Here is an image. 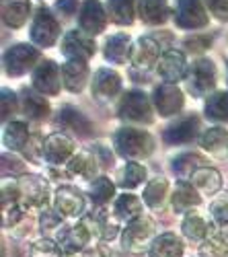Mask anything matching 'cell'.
I'll use <instances>...</instances> for the list:
<instances>
[{
    "label": "cell",
    "instance_id": "6",
    "mask_svg": "<svg viewBox=\"0 0 228 257\" xmlns=\"http://www.w3.org/2000/svg\"><path fill=\"white\" fill-rule=\"evenodd\" d=\"M29 37L33 44L41 46V48H50L54 46L58 37H60V23L56 21L54 13L46 7L37 9L35 17H33V23H31V31Z\"/></svg>",
    "mask_w": 228,
    "mask_h": 257
},
{
    "label": "cell",
    "instance_id": "27",
    "mask_svg": "<svg viewBox=\"0 0 228 257\" xmlns=\"http://www.w3.org/2000/svg\"><path fill=\"white\" fill-rule=\"evenodd\" d=\"M31 15L29 0H3V21L11 29H21Z\"/></svg>",
    "mask_w": 228,
    "mask_h": 257
},
{
    "label": "cell",
    "instance_id": "1",
    "mask_svg": "<svg viewBox=\"0 0 228 257\" xmlns=\"http://www.w3.org/2000/svg\"><path fill=\"white\" fill-rule=\"evenodd\" d=\"M113 146L123 159H146L154 151V140L146 130L134 125H123L113 134Z\"/></svg>",
    "mask_w": 228,
    "mask_h": 257
},
{
    "label": "cell",
    "instance_id": "16",
    "mask_svg": "<svg viewBox=\"0 0 228 257\" xmlns=\"http://www.w3.org/2000/svg\"><path fill=\"white\" fill-rule=\"evenodd\" d=\"M160 60V44L154 37H138V41L132 46V54H130V62L134 68L140 70H150L154 64H158Z\"/></svg>",
    "mask_w": 228,
    "mask_h": 257
},
{
    "label": "cell",
    "instance_id": "17",
    "mask_svg": "<svg viewBox=\"0 0 228 257\" xmlns=\"http://www.w3.org/2000/svg\"><path fill=\"white\" fill-rule=\"evenodd\" d=\"M78 25H80V31L89 33L91 37L105 31L107 13L101 7L99 0H87V3L82 5L80 13H78Z\"/></svg>",
    "mask_w": 228,
    "mask_h": 257
},
{
    "label": "cell",
    "instance_id": "33",
    "mask_svg": "<svg viewBox=\"0 0 228 257\" xmlns=\"http://www.w3.org/2000/svg\"><path fill=\"white\" fill-rule=\"evenodd\" d=\"M5 146L11 148V151H25V146L29 144L31 140V134H29V127L27 123L23 121H9L7 127H5Z\"/></svg>",
    "mask_w": 228,
    "mask_h": 257
},
{
    "label": "cell",
    "instance_id": "24",
    "mask_svg": "<svg viewBox=\"0 0 228 257\" xmlns=\"http://www.w3.org/2000/svg\"><path fill=\"white\" fill-rule=\"evenodd\" d=\"M99 161L93 153L78 151L68 163H66V173L72 177H82V179H97L99 173Z\"/></svg>",
    "mask_w": 228,
    "mask_h": 257
},
{
    "label": "cell",
    "instance_id": "34",
    "mask_svg": "<svg viewBox=\"0 0 228 257\" xmlns=\"http://www.w3.org/2000/svg\"><path fill=\"white\" fill-rule=\"evenodd\" d=\"M205 117L214 123H228V91H216L208 97Z\"/></svg>",
    "mask_w": 228,
    "mask_h": 257
},
{
    "label": "cell",
    "instance_id": "31",
    "mask_svg": "<svg viewBox=\"0 0 228 257\" xmlns=\"http://www.w3.org/2000/svg\"><path fill=\"white\" fill-rule=\"evenodd\" d=\"M138 15L142 19V23L146 25H162L169 17V5L167 0H140L138 5Z\"/></svg>",
    "mask_w": 228,
    "mask_h": 257
},
{
    "label": "cell",
    "instance_id": "15",
    "mask_svg": "<svg viewBox=\"0 0 228 257\" xmlns=\"http://www.w3.org/2000/svg\"><path fill=\"white\" fill-rule=\"evenodd\" d=\"M85 206H87V200L85 196L80 194L78 189L74 187H66L62 185L56 189L54 194V208L62 214V218H76L85 212Z\"/></svg>",
    "mask_w": 228,
    "mask_h": 257
},
{
    "label": "cell",
    "instance_id": "43",
    "mask_svg": "<svg viewBox=\"0 0 228 257\" xmlns=\"http://www.w3.org/2000/svg\"><path fill=\"white\" fill-rule=\"evenodd\" d=\"M210 216L216 224H228V191L210 204Z\"/></svg>",
    "mask_w": 228,
    "mask_h": 257
},
{
    "label": "cell",
    "instance_id": "4",
    "mask_svg": "<svg viewBox=\"0 0 228 257\" xmlns=\"http://www.w3.org/2000/svg\"><path fill=\"white\" fill-rule=\"evenodd\" d=\"M17 185H19V194H21L19 206H23L25 210H29V208L46 210L48 208L52 196H50V185L44 177L27 173L17 181Z\"/></svg>",
    "mask_w": 228,
    "mask_h": 257
},
{
    "label": "cell",
    "instance_id": "50",
    "mask_svg": "<svg viewBox=\"0 0 228 257\" xmlns=\"http://www.w3.org/2000/svg\"><path fill=\"white\" fill-rule=\"evenodd\" d=\"M76 257H101V253L99 251H87V253H80Z\"/></svg>",
    "mask_w": 228,
    "mask_h": 257
},
{
    "label": "cell",
    "instance_id": "7",
    "mask_svg": "<svg viewBox=\"0 0 228 257\" xmlns=\"http://www.w3.org/2000/svg\"><path fill=\"white\" fill-rule=\"evenodd\" d=\"M41 60L39 50H35L29 44H19L7 50L5 54V70L11 76H23L27 74L35 64Z\"/></svg>",
    "mask_w": 228,
    "mask_h": 257
},
{
    "label": "cell",
    "instance_id": "12",
    "mask_svg": "<svg viewBox=\"0 0 228 257\" xmlns=\"http://www.w3.org/2000/svg\"><path fill=\"white\" fill-rule=\"evenodd\" d=\"M152 103H154V109L162 115V117H169L175 115L183 109L185 105V97L183 91L177 87V84H158L152 93Z\"/></svg>",
    "mask_w": 228,
    "mask_h": 257
},
{
    "label": "cell",
    "instance_id": "2",
    "mask_svg": "<svg viewBox=\"0 0 228 257\" xmlns=\"http://www.w3.org/2000/svg\"><path fill=\"white\" fill-rule=\"evenodd\" d=\"M119 117L128 125H150L154 119L150 97L142 91H130L121 99Z\"/></svg>",
    "mask_w": 228,
    "mask_h": 257
},
{
    "label": "cell",
    "instance_id": "49",
    "mask_svg": "<svg viewBox=\"0 0 228 257\" xmlns=\"http://www.w3.org/2000/svg\"><path fill=\"white\" fill-rule=\"evenodd\" d=\"M56 11L64 17H72L78 11V0H56Z\"/></svg>",
    "mask_w": 228,
    "mask_h": 257
},
{
    "label": "cell",
    "instance_id": "38",
    "mask_svg": "<svg viewBox=\"0 0 228 257\" xmlns=\"http://www.w3.org/2000/svg\"><path fill=\"white\" fill-rule=\"evenodd\" d=\"M201 167H208L205 165V159H201L199 155H181V157H175V161L171 163V169L175 171V175L181 177V181H185L187 177H191L197 169Z\"/></svg>",
    "mask_w": 228,
    "mask_h": 257
},
{
    "label": "cell",
    "instance_id": "44",
    "mask_svg": "<svg viewBox=\"0 0 228 257\" xmlns=\"http://www.w3.org/2000/svg\"><path fill=\"white\" fill-rule=\"evenodd\" d=\"M64 218H62V214L56 210V208H46L44 210V214H41V218H39V222H41V228L44 230H50V228H60Z\"/></svg>",
    "mask_w": 228,
    "mask_h": 257
},
{
    "label": "cell",
    "instance_id": "3",
    "mask_svg": "<svg viewBox=\"0 0 228 257\" xmlns=\"http://www.w3.org/2000/svg\"><path fill=\"white\" fill-rule=\"evenodd\" d=\"M154 220L150 216H138L136 220H132L130 224H126V228L121 230V245L130 253H142L144 249H150L154 237Z\"/></svg>",
    "mask_w": 228,
    "mask_h": 257
},
{
    "label": "cell",
    "instance_id": "35",
    "mask_svg": "<svg viewBox=\"0 0 228 257\" xmlns=\"http://www.w3.org/2000/svg\"><path fill=\"white\" fill-rule=\"evenodd\" d=\"M167 198H169V181L164 177H154L144 189V202L152 210H162Z\"/></svg>",
    "mask_w": 228,
    "mask_h": 257
},
{
    "label": "cell",
    "instance_id": "47",
    "mask_svg": "<svg viewBox=\"0 0 228 257\" xmlns=\"http://www.w3.org/2000/svg\"><path fill=\"white\" fill-rule=\"evenodd\" d=\"M91 151H93V155L97 157V161H99V165H101L103 169L113 167V153H111L109 146H105V144H95Z\"/></svg>",
    "mask_w": 228,
    "mask_h": 257
},
{
    "label": "cell",
    "instance_id": "37",
    "mask_svg": "<svg viewBox=\"0 0 228 257\" xmlns=\"http://www.w3.org/2000/svg\"><path fill=\"white\" fill-rule=\"evenodd\" d=\"M146 179V167H142L136 161H130L123 165V169L117 173V185L123 189H134Z\"/></svg>",
    "mask_w": 228,
    "mask_h": 257
},
{
    "label": "cell",
    "instance_id": "29",
    "mask_svg": "<svg viewBox=\"0 0 228 257\" xmlns=\"http://www.w3.org/2000/svg\"><path fill=\"white\" fill-rule=\"evenodd\" d=\"M183 241L173 232H164L156 237L148 249V257H183Z\"/></svg>",
    "mask_w": 228,
    "mask_h": 257
},
{
    "label": "cell",
    "instance_id": "42",
    "mask_svg": "<svg viewBox=\"0 0 228 257\" xmlns=\"http://www.w3.org/2000/svg\"><path fill=\"white\" fill-rule=\"evenodd\" d=\"M3 175L5 177H17V175H27V165L23 159L15 157L13 153L3 155Z\"/></svg>",
    "mask_w": 228,
    "mask_h": 257
},
{
    "label": "cell",
    "instance_id": "10",
    "mask_svg": "<svg viewBox=\"0 0 228 257\" xmlns=\"http://www.w3.org/2000/svg\"><path fill=\"white\" fill-rule=\"evenodd\" d=\"M64 82H62V68L52 60H41L39 66L33 72V89L41 95L54 97L62 91Z\"/></svg>",
    "mask_w": 228,
    "mask_h": 257
},
{
    "label": "cell",
    "instance_id": "36",
    "mask_svg": "<svg viewBox=\"0 0 228 257\" xmlns=\"http://www.w3.org/2000/svg\"><path fill=\"white\" fill-rule=\"evenodd\" d=\"M115 196V185L109 177H97L89 187V198L95 204V208H105L111 198Z\"/></svg>",
    "mask_w": 228,
    "mask_h": 257
},
{
    "label": "cell",
    "instance_id": "39",
    "mask_svg": "<svg viewBox=\"0 0 228 257\" xmlns=\"http://www.w3.org/2000/svg\"><path fill=\"white\" fill-rule=\"evenodd\" d=\"M136 0H107V15L117 25H130L134 21Z\"/></svg>",
    "mask_w": 228,
    "mask_h": 257
},
{
    "label": "cell",
    "instance_id": "5",
    "mask_svg": "<svg viewBox=\"0 0 228 257\" xmlns=\"http://www.w3.org/2000/svg\"><path fill=\"white\" fill-rule=\"evenodd\" d=\"M185 87L193 97H201L216 87V66L208 58L195 60L185 76Z\"/></svg>",
    "mask_w": 228,
    "mask_h": 257
},
{
    "label": "cell",
    "instance_id": "48",
    "mask_svg": "<svg viewBox=\"0 0 228 257\" xmlns=\"http://www.w3.org/2000/svg\"><path fill=\"white\" fill-rule=\"evenodd\" d=\"M205 9L216 19L228 21V0H205Z\"/></svg>",
    "mask_w": 228,
    "mask_h": 257
},
{
    "label": "cell",
    "instance_id": "46",
    "mask_svg": "<svg viewBox=\"0 0 228 257\" xmlns=\"http://www.w3.org/2000/svg\"><path fill=\"white\" fill-rule=\"evenodd\" d=\"M17 109H19V101H17V97L13 95V91L5 89V91H3V119L9 121V119L17 113Z\"/></svg>",
    "mask_w": 228,
    "mask_h": 257
},
{
    "label": "cell",
    "instance_id": "20",
    "mask_svg": "<svg viewBox=\"0 0 228 257\" xmlns=\"http://www.w3.org/2000/svg\"><path fill=\"white\" fill-rule=\"evenodd\" d=\"M21 109L23 115L31 121H44L50 115V103L46 95L37 93L35 89H21Z\"/></svg>",
    "mask_w": 228,
    "mask_h": 257
},
{
    "label": "cell",
    "instance_id": "11",
    "mask_svg": "<svg viewBox=\"0 0 228 257\" xmlns=\"http://www.w3.org/2000/svg\"><path fill=\"white\" fill-rule=\"evenodd\" d=\"M62 54H64L68 60H80V62H89L95 52H97V44L95 39L85 33V31H70L64 35L62 39V46H60Z\"/></svg>",
    "mask_w": 228,
    "mask_h": 257
},
{
    "label": "cell",
    "instance_id": "9",
    "mask_svg": "<svg viewBox=\"0 0 228 257\" xmlns=\"http://www.w3.org/2000/svg\"><path fill=\"white\" fill-rule=\"evenodd\" d=\"M93 239V232L89 230V226L85 222H74V224H62L56 232V241L58 245L62 247L66 255H72V253H78L82 251L89 241Z\"/></svg>",
    "mask_w": 228,
    "mask_h": 257
},
{
    "label": "cell",
    "instance_id": "41",
    "mask_svg": "<svg viewBox=\"0 0 228 257\" xmlns=\"http://www.w3.org/2000/svg\"><path fill=\"white\" fill-rule=\"evenodd\" d=\"M29 255H31V257H64L66 253L62 251V247L58 245V241L39 239V241H33V243H31Z\"/></svg>",
    "mask_w": 228,
    "mask_h": 257
},
{
    "label": "cell",
    "instance_id": "18",
    "mask_svg": "<svg viewBox=\"0 0 228 257\" xmlns=\"http://www.w3.org/2000/svg\"><path fill=\"white\" fill-rule=\"evenodd\" d=\"M91 91L97 101H111L121 91V76L111 68H99L93 76Z\"/></svg>",
    "mask_w": 228,
    "mask_h": 257
},
{
    "label": "cell",
    "instance_id": "22",
    "mask_svg": "<svg viewBox=\"0 0 228 257\" xmlns=\"http://www.w3.org/2000/svg\"><path fill=\"white\" fill-rule=\"evenodd\" d=\"M199 146L210 157H214L218 161L228 159V130L226 127H220V125L205 130L199 138Z\"/></svg>",
    "mask_w": 228,
    "mask_h": 257
},
{
    "label": "cell",
    "instance_id": "13",
    "mask_svg": "<svg viewBox=\"0 0 228 257\" xmlns=\"http://www.w3.org/2000/svg\"><path fill=\"white\" fill-rule=\"evenodd\" d=\"M76 155V146L74 142L62 132H56V134H50L46 140H44V157L50 165H66L72 157Z\"/></svg>",
    "mask_w": 228,
    "mask_h": 257
},
{
    "label": "cell",
    "instance_id": "21",
    "mask_svg": "<svg viewBox=\"0 0 228 257\" xmlns=\"http://www.w3.org/2000/svg\"><path fill=\"white\" fill-rule=\"evenodd\" d=\"M89 78V64L80 62V60H66L62 64V82H64V89L78 95L87 84Z\"/></svg>",
    "mask_w": 228,
    "mask_h": 257
},
{
    "label": "cell",
    "instance_id": "40",
    "mask_svg": "<svg viewBox=\"0 0 228 257\" xmlns=\"http://www.w3.org/2000/svg\"><path fill=\"white\" fill-rule=\"evenodd\" d=\"M199 253L201 257H228V241H224L214 228L212 237L203 241Z\"/></svg>",
    "mask_w": 228,
    "mask_h": 257
},
{
    "label": "cell",
    "instance_id": "30",
    "mask_svg": "<svg viewBox=\"0 0 228 257\" xmlns=\"http://www.w3.org/2000/svg\"><path fill=\"white\" fill-rule=\"evenodd\" d=\"M142 216V202L132 194H121L113 204V218L119 224H130Z\"/></svg>",
    "mask_w": 228,
    "mask_h": 257
},
{
    "label": "cell",
    "instance_id": "28",
    "mask_svg": "<svg viewBox=\"0 0 228 257\" xmlns=\"http://www.w3.org/2000/svg\"><path fill=\"white\" fill-rule=\"evenodd\" d=\"M189 183L199 191L201 196H216L222 187V177L216 169L212 167H201L189 177Z\"/></svg>",
    "mask_w": 228,
    "mask_h": 257
},
{
    "label": "cell",
    "instance_id": "8",
    "mask_svg": "<svg viewBox=\"0 0 228 257\" xmlns=\"http://www.w3.org/2000/svg\"><path fill=\"white\" fill-rule=\"evenodd\" d=\"M175 23L181 29H201L210 23L208 9L203 7L201 0H177Z\"/></svg>",
    "mask_w": 228,
    "mask_h": 257
},
{
    "label": "cell",
    "instance_id": "51",
    "mask_svg": "<svg viewBox=\"0 0 228 257\" xmlns=\"http://www.w3.org/2000/svg\"><path fill=\"white\" fill-rule=\"evenodd\" d=\"M226 68H228V62H226Z\"/></svg>",
    "mask_w": 228,
    "mask_h": 257
},
{
    "label": "cell",
    "instance_id": "14",
    "mask_svg": "<svg viewBox=\"0 0 228 257\" xmlns=\"http://www.w3.org/2000/svg\"><path fill=\"white\" fill-rule=\"evenodd\" d=\"M156 72L167 84H175L179 80H185L189 68H187V62H185L183 52L167 50L160 56V60L156 64Z\"/></svg>",
    "mask_w": 228,
    "mask_h": 257
},
{
    "label": "cell",
    "instance_id": "23",
    "mask_svg": "<svg viewBox=\"0 0 228 257\" xmlns=\"http://www.w3.org/2000/svg\"><path fill=\"white\" fill-rule=\"evenodd\" d=\"M201 202H203V196L189 181H179L175 191H173V198H171L173 210L179 214L181 212H193L197 206H201Z\"/></svg>",
    "mask_w": 228,
    "mask_h": 257
},
{
    "label": "cell",
    "instance_id": "45",
    "mask_svg": "<svg viewBox=\"0 0 228 257\" xmlns=\"http://www.w3.org/2000/svg\"><path fill=\"white\" fill-rule=\"evenodd\" d=\"M210 46H212V37H208V35H195V37L185 39V50L191 54H201Z\"/></svg>",
    "mask_w": 228,
    "mask_h": 257
},
{
    "label": "cell",
    "instance_id": "32",
    "mask_svg": "<svg viewBox=\"0 0 228 257\" xmlns=\"http://www.w3.org/2000/svg\"><path fill=\"white\" fill-rule=\"evenodd\" d=\"M132 54V44L126 33H115L105 41V60L113 64H126Z\"/></svg>",
    "mask_w": 228,
    "mask_h": 257
},
{
    "label": "cell",
    "instance_id": "26",
    "mask_svg": "<svg viewBox=\"0 0 228 257\" xmlns=\"http://www.w3.org/2000/svg\"><path fill=\"white\" fill-rule=\"evenodd\" d=\"M214 228H216V222L212 224L208 218L203 216V214H199L195 210L189 212L187 216H185V220H183V234L187 239H191V241H205V239H210Z\"/></svg>",
    "mask_w": 228,
    "mask_h": 257
},
{
    "label": "cell",
    "instance_id": "25",
    "mask_svg": "<svg viewBox=\"0 0 228 257\" xmlns=\"http://www.w3.org/2000/svg\"><path fill=\"white\" fill-rule=\"evenodd\" d=\"M58 123L64 127V130L76 134V136H89L93 132V123L89 121V117L85 113H80L76 107H62V111L58 115Z\"/></svg>",
    "mask_w": 228,
    "mask_h": 257
},
{
    "label": "cell",
    "instance_id": "19",
    "mask_svg": "<svg viewBox=\"0 0 228 257\" xmlns=\"http://www.w3.org/2000/svg\"><path fill=\"white\" fill-rule=\"evenodd\" d=\"M199 130V119L197 115L181 117L175 123H171L167 130L162 132V140L167 144H187L197 136Z\"/></svg>",
    "mask_w": 228,
    "mask_h": 257
}]
</instances>
